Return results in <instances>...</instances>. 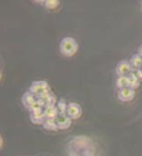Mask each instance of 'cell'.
Masks as SVG:
<instances>
[{
  "mask_svg": "<svg viewBox=\"0 0 142 156\" xmlns=\"http://www.w3.org/2000/svg\"><path fill=\"white\" fill-rule=\"evenodd\" d=\"M36 101H37V97L34 94H32L31 92H29V91L26 92L25 94L22 95V97H21V101H22L23 105L27 109L30 107H32Z\"/></svg>",
  "mask_w": 142,
  "mask_h": 156,
  "instance_id": "9c48e42d",
  "label": "cell"
},
{
  "mask_svg": "<svg viewBox=\"0 0 142 156\" xmlns=\"http://www.w3.org/2000/svg\"><path fill=\"white\" fill-rule=\"evenodd\" d=\"M57 108H58V109H59V115H65V114H66L67 112L68 103L66 101V100L60 99L59 101H58Z\"/></svg>",
  "mask_w": 142,
  "mask_h": 156,
  "instance_id": "9a60e30c",
  "label": "cell"
},
{
  "mask_svg": "<svg viewBox=\"0 0 142 156\" xmlns=\"http://www.w3.org/2000/svg\"><path fill=\"white\" fill-rule=\"evenodd\" d=\"M59 115V109L57 105L47 106L44 108V115L46 119H56Z\"/></svg>",
  "mask_w": 142,
  "mask_h": 156,
  "instance_id": "30bf717a",
  "label": "cell"
},
{
  "mask_svg": "<svg viewBox=\"0 0 142 156\" xmlns=\"http://www.w3.org/2000/svg\"><path fill=\"white\" fill-rule=\"evenodd\" d=\"M135 90L131 87L120 89L117 92V98L123 102H130L135 98Z\"/></svg>",
  "mask_w": 142,
  "mask_h": 156,
  "instance_id": "8992f818",
  "label": "cell"
},
{
  "mask_svg": "<svg viewBox=\"0 0 142 156\" xmlns=\"http://www.w3.org/2000/svg\"><path fill=\"white\" fill-rule=\"evenodd\" d=\"M43 5L47 9L54 10V9L59 7V5H60V2L59 0H46V1H44Z\"/></svg>",
  "mask_w": 142,
  "mask_h": 156,
  "instance_id": "2e32d148",
  "label": "cell"
},
{
  "mask_svg": "<svg viewBox=\"0 0 142 156\" xmlns=\"http://www.w3.org/2000/svg\"><path fill=\"white\" fill-rule=\"evenodd\" d=\"M138 54H140L142 57V44L139 47V49H138Z\"/></svg>",
  "mask_w": 142,
  "mask_h": 156,
  "instance_id": "ac0fdd59",
  "label": "cell"
},
{
  "mask_svg": "<svg viewBox=\"0 0 142 156\" xmlns=\"http://www.w3.org/2000/svg\"><path fill=\"white\" fill-rule=\"evenodd\" d=\"M30 121L34 124H37V125H42L44 121L46 120L45 115H44V108L42 109H35L30 111V115H29Z\"/></svg>",
  "mask_w": 142,
  "mask_h": 156,
  "instance_id": "52a82bcc",
  "label": "cell"
},
{
  "mask_svg": "<svg viewBox=\"0 0 142 156\" xmlns=\"http://www.w3.org/2000/svg\"><path fill=\"white\" fill-rule=\"evenodd\" d=\"M50 89V85L49 83L45 80H36V81H33L31 83L29 89L28 91L34 94L36 97L41 94L42 93L45 92V91Z\"/></svg>",
  "mask_w": 142,
  "mask_h": 156,
  "instance_id": "7a4b0ae2",
  "label": "cell"
},
{
  "mask_svg": "<svg viewBox=\"0 0 142 156\" xmlns=\"http://www.w3.org/2000/svg\"><path fill=\"white\" fill-rule=\"evenodd\" d=\"M66 114L72 120H78L82 115V108L75 101H72L68 103Z\"/></svg>",
  "mask_w": 142,
  "mask_h": 156,
  "instance_id": "3957f363",
  "label": "cell"
},
{
  "mask_svg": "<svg viewBox=\"0 0 142 156\" xmlns=\"http://www.w3.org/2000/svg\"><path fill=\"white\" fill-rule=\"evenodd\" d=\"M141 8H142V3H141Z\"/></svg>",
  "mask_w": 142,
  "mask_h": 156,
  "instance_id": "d6986e66",
  "label": "cell"
},
{
  "mask_svg": "<svg viewBox=\"0 0 142 156\" xmlns=\"http://www.w3.org/2000/svg\"><path fill=\"white\" fill-rule=\"evenodd\" d=\"M79 44L75 38L66 36L64 37L59 43V51L60 53L66 58H72L78 52Z\"/></svg>",
  "mask_w": 142,
  "mask_h": 156,
  "instance_id": "6da1fadb",
  "label": "cell"
},
{
  "mask_svg": "<svg viewBox=\"0 0 142 156\" xmlns=\"http://www.w3.org/2000/svg\"><path fill=\"white\" fill-rule=\"evenodd\" d=\"M128 80H129V87L133 88L134 90L138 89L140 86V80H139L136 72H131L130 73L127 75Z\"/></svg>",
  "mask_w": 142,
  "mask_h": 156,
  "instance_id": "8fae6325",
  "label": "cell"
},
{
  "mask_svg": "<svg viewBox=\"0 0 142 156\" xmlns=\"http://www.w3.org/2000/svg\"><path fill=\"white\" fill-rule=\"evenodd\" d=\"M37 98L40 99L42 102L44 103L45 107L47 106H54V105H57L58 103V100L56 95L53 94V92L51 91V89L45 91L42 93L41 94H39L37 96Z\"/></svg>",
  "mask_w": 142,
  "mask_h": 156,
  "instance_id": "277c9868",
  "label": "cell"
},
{
  "mask_svg": "<svg viewBox=\"0 0 142 156\" xmlns=\"http://www.w3.org/2000/svg\"><path fill=\"white\" fill-rule=\"evenodd\" d=\"M56 121H57L58 126H59V130L60 131H65V130L69 129L73 123V120L70 118V116L67 114L59 115V116L56 118Z\"/></svg>",
  "mask_w": 142,
  "mask_h": 156,
  "instance_id": "ba28073f",
  "label": "cell"
},
{
  "mask_svg": "<svg viewBox=\"0 0 142 156\" xmlns=\"http://www.w3.org/2000/svg\"><path fill=\"white\" fill-rule=\"evenodd\" d=\"M42 127L49 132H58L59 126L56 119H46L42 124Z\"/></svg>",
  "mask_w": 142,
  "mask_h": 156,
  "instance_id": "4fadbf2b",
  "label": "cell"
},
{
  "mask_svg": "<svg viewBox=\"0 0 142 156\" xmlns=\"http://www.w3.org/2000/svg\"><path fill=\"white\" fill-rule=\"evenodd\" d=\"M130 64L132 66L133 72H136L140 69H142V57L140 54H134L130 59Z\"/></svg>",
  "mask_w": 142,
  "mask_h": 156,
  "instance_id": "7c38bea8",
  "label": "cell"
},
{
  "mask_svg": "<svg viewBox=\"0 0 142 156\" xmlns=\"http://www.w3.org/2000/svg\"><path fill=\"white\" fill-rule=\"evenodd\" d=\"M115 71L117 77H122V76H127L131 72H133V69L129 61L121 60L117 63Z\"/></svg>",
  "mask_w": 142,
  "mask_h": 156,
  "instance_id": "5b68a950",
  "label": "cell"
},
{
  "mask_svg": "<svg viewBox=\"0 0 142 156\" xmlns=\"http://www.w3.org/2000/svg\"><path fill=\"white\" fill-rule=\"evenodd\" d=\"M116 87H117L118 90L129 87V80H128V77L127 76H122V77H117L116 80Z\"/></svg>",
  "mask_w": 142,
  "mask_h": 156,
  "instance_id": "5bb4252c",
  "label": "cell"
},
{
  "mask_svg": "<svg viewBox=\"0 0 142 156\" xmlns=\"http://www.w3.org/2000/svg\"><path fill=\"white\" fill-rule=\"evenodd\" d=\"M136 73H137V76H138L139 80H140V82H142V69H140V70L136 71Z\"/></svg>",
  "mask_w": 142,
  "mask_h": 156,
  "instance_id": "e0dca14e",
  "label": "cell"
}]
</instances>
